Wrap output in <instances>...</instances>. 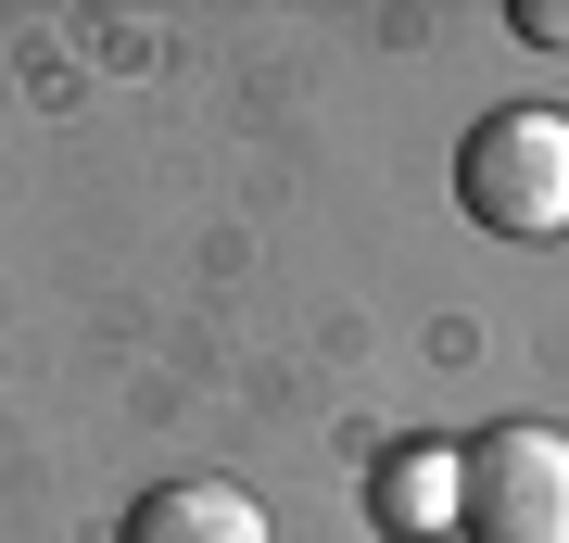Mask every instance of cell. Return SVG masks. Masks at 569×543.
Here are the masks:
<instances>
[{
	"label": "cell",
	"mask_w": 569,
	"mask_h": 543,
	"mask_svg": "<svg viewBox=\"0 0 569 543\" xmlns=\"http://www.w3.org/2000/svg\"><path fill=\"white\" fill-rule=\"evenodd\" d=\"M456 202L493 241H569V114L507 101L456 140Z\"/></svg>",
	"instance_id": "cell-1"
},
{
	"label": "cell",
	"mask_w": 569,
	"mask_h": 543,
	"mask_svg": "<svg viewBox=\"0 0 569 543\" xmlns=\"http://www.w3.org/2000/svg\"><path fill=\"white\" fill-rule=\"evenodd\" d=\"M456 531L468 543H569V430L493 418L456 443Z\"/></svg>",
	"instance_id": "cell-2"
},
{
	"label": "cell",
	"mask_w": 569,
	"mask_h": 543,
	"mask_svg": "<svg viewBox=\"0 0 569 543\" xmlns=\"http://www.w3.org/2000/svg\"><path fill=\"white\" fill-rule=\"evenodd\" d=\"M114 543H266V505L241 493V481H152L140 505H127V531Z\"/></svg>",
	"instance_id": "cell-3"
},
{
	"label": "cell",
	"mask_w": 569,
	"mask_h": 543,
	"mask_svg": "<svg viewBox=\"0 0 569 543\" xmlns=\"http://www.w3.org/2000/svg\"><path fill=\"white\" fill-rule=\"evenodd\" d=\"M367 519L406 543H443L456 531V443H392L380 481H367Z\"/></svg>",
	"instance_id": "cell-4"
},
{
	"label": "cell",
	"mask_w": 569,
	"mask_h": 543,
	"mask_svg": "<svg viewBox=\"0 0 569 543\" xmlns=\"http://www.w3.org/2000/svg\"><path fill=\"white\" fill-rule=\"evenodd\" d=\"M507 26H519L531 51H569V0H507Z\"/></svg>",
	"instance_id": "cell-5"
}]
</instances>
